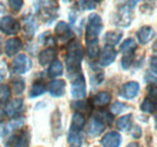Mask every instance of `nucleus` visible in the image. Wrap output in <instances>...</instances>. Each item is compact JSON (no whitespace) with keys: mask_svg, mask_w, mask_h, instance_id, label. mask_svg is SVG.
<instances>
[{"mask_svg":"<svg viewBox=\"0 0 157 147\" xmlns=\"http://www.w3.org/2000/svg\"><path fill=\"white\" fill-rule=\"evenodd\" d=\"M83 57V50L81 43L73 40L67 45V53H65V69L67 76L69 78H75L81 74V62Z\"/></svg>","mask_w":157,"mask_h":147,"instance_id":"1","label":"nucleus"},{"mask_svg":"<svg viewBox=\"0 0 157 147\" xmlns=\"http://www.w3.org/2000/svg\"><path fill=\"white\" fill-rule=\"evenodd\" d=\"M85 116L81 112H75L71 117V124L68 134V142L70 147H81L83 142Z\"/></svg>","mask_w":157,"mask_h":147,"instance_id":"2","label":"nucleus"},{"mask_svg":"<svg viewBox=\"0 0 157 147\" xmlns=\"http://www.w3.org/2000/svg\"><path fill=\"white\" fill-rule=\"evenodd\" d=\"M34 7L36 11V16L41 22H45L46 24H51L58 17L59 5L57 1H36L34 2Z\"/></svg>","mask_w":157,"mask_h":147,"instance_id":"3","label":"nucleus"},{"mask_svg":"<svg viewBox=\"0 0 157 147\" xmlns=\"http://www.w3.org/2000/svg\"><path fill=\"white\" fill-rule=\"evenodd\" d=\"M103 19L98 13H91L87 19L86 24V34H85V41L93 42L98 41L99 34L103 32Z\"/></svg>","mask_w":157,"mask_h":147,"instance_id":"4","label":"nucleus"},{"mask_svg":"<svg viewBox=\"0 0 157 147\" xmlns=\"http://www.w3.org/2000/svg\"><path fill=\"white\" fill-rule=\"evenodd\" d=\"M137 1H128L126 4L120 5L117 11L114 15V24L117 27H129L132 19H133V13H132V9L136 6Z\"/></svg>","mask_w":157,"mask_h":147,"instance_id":"5","label":"nucleus"},{"mask_svg":"<svg viewBox=\"0 0 157 147\" xmlns=\"http://www.w3.org/2000/svg\"><path fill=\"white\" fill-rule=\"evenodd\" d=\"M21 29L20 22L12 16H2L0 18V32L6 35H16Z\"/></svg>","mask_w":157,"mask_h":147,"instance_id":"6","label":"nucleus"},{"mask_svg":"<svg viewBox=\"0 0 157 147\" xmlns=\"http://www.w3.org/2000/svg\"><path fill=\"white\" fill-rule=\"evenodd\" d=\"M11 68L13 73L16 74H25L28 73L32 68V60L27 55H18L13 59Z\"/></svg>","mask_w":157,"mask_h":147,"instance_id":"7","label":"nucleus"},{"mask_svg":"<svg viewBox=\"0 0 157 147\" xmlns=\"http://www.w3.org/2000/svg\"><path fill=\"white\" fill-rule=\"evenodd\" d=\"M105 128V123L101 118V115L100 113H96L94 116L91 117V121L88 123V135L91 138H97L98 135H100L103 133V130Z\"/></svg>","mask_w":157,"mask_h":147,"instance_id":"8","label":"nucleus"},{"mask_svg":"<svg viewBox=\"0 0 157 147\" xmlns=\"http://www.w3.org/2000/svg\"><path fill=\"white\" fill-rule=\"evenodd\" d=\"M139 91H140V85L136 81H129V82H126L120 88L118 95L126 100H131L137 96Z\"/></svg>","mask_w":157,"mask_h":147,"instance_id":"9","label":"nucleus"},{"mask_svg":"<svg viewBox=\"0 0 157 147\" xmlns=\"http://www.w3.org/2000/svg\"><path fill=\"white\" fill-rule=\"evenodd\" d=\"M30 134L28 130H21L16 135H13L6 144L7 147H29Z\"/></svg>","mask_w":157,"mask_h":147,"instance_id":"10","label":"nucleus"},{"mask_svg":"<svg viewBox=\"0 0 157 147\" xmlns=\"http://www.w3.org/2000/svg\"><path fill=\"white\" fill-rule=\"evenodd\" d=\"M71 95L75 99H82L86 96V82L82 74L78 75L71 83Z\"/></svg>","mask_w":157,"mask_h":147,"instance_id":"11","label":"nucleus"},{"mask_svg":"<svg viewBox=\"0 0 157 147\" xmlns=\"http://www.w3.org/2000/svg\"><path fill=\"white\" fill-rule=\"evenodd\" d=\"M117 57V51L115 50V47L111 46H106L103 48L101 53H100V58H99V65L100 66H109Z\"/></svg>","mask_w":157,"mask_h":147,"instance_id":"12","label":"nucleus"},{"mask_svg":"<svg viewBox=\"0 0 157 147\" xmlns=\"http://www.w3.org/2000/svg\"><path fill=\"white\" fill-rule=\"evenodd\" d=\"M100 144L103 147H120L122 144V136L117 131H110L103 136Z\"/></svg>","mask_w":157,"mask_h":147,"instance_id":"13","label":"nucleus"},{"mask_svg":"<svg viewBox=\"0 0 157 147\" xmlns=\"http://www.w3.org/2000/svg\"><path fill=\"white\" fill-rule=\"evenodd\" d=\"M22 48V40L20 37H11L5 42V55L7 57H13Z\"/></svg>","mask_w":157,"mask_h":147,"instance_id":"14","label":"nucleus"},{"mask_svg":"<svg viewBox=\"0 0 157 147\" xmlns=\"http://www.w3.org/2000/svg\"><path fill=\"white\" fill-rule=\"evenodd\" d=\"M154 36H155V30L150 25H143L137 32L138 41L141 45H146L147 42H150L154 39Z\"/></svg>","mask_w":157,"mask_h":147,"instance_id":"15","label":"nucleus"},{"mask_svg":"<svg viewBox=\"0 0 157 147\" xmlns=\"http://www.w3.org/2000/svg\"><path fill=\"white\" fill-rule=\"evenodd\" d=\"M55 34L60 39V40H68V39H71L73 37V33H71V29H70V25L64 22V21H60L56 24L55 27Z\"/></svg>","mask_w":157,"mask_h":147,"instance_id":"16","label":"nucleus"},{"mask_svg":"<svg viewBox=\"0 0 157 147\" xmlns=\"http://www.w3.org/2000/svg\"><path fill=\"white\" fill-rule=\"evenodd\" d=\"M48 92L55 98H60L65 93V82L63 80H52L48 85Z\"/></svg>","mask_w":157,"mask_h":147,"instance_id":"17","label":"nucleus"},{"mask_svg":"<svg viewBox=\"0 0 157 147\" xmlns=\"http://www.w3.org/2000/svg\"><path fill=\"white\" fill-rule=\"evenodd\" d=\"M57 58V52L53 47H47L45 50H42L39 55V63L40 65L45 66V65H48L50 63L55 62Z\"/></svg>","mask_w":157,"mask_h":147,"instance_id":"18","label":"nucleus"},{"mask_svg":"<svg viewBox=\"0 0 157 147\" xmlns=\"http://www.w3.org/2000/svg\"><path fill=\"white\" fill-rule=\"evenodd\" d=\"M23 109V100L22 99H15L12 101H10L5 109V113L6 116H10V117H15L17 115H20V112Z\"/></svg>","mask_w":157,"mask_h":147,"instance_id":"19","label":"nucleus"},{"mask_svg":"<svg viewBox=\"0 0 157 147\" xmlns=\"http://www.w3.org/2000/svg\"><path fill=\"white\" fill-rule=\"evenodd\" d=\"M51 126H52V130L55 136L57 138L62 134V116L58 109H56L55 112L51 116Z\"/></svg>","mask_w":157,"mask_h":147,"instance_id":"20","label":"nucleus"},{"mask_svg":"<svg viewBox=\"0 0 157 147\" xmlns=\"http://www.w3.org/2000/svg\"><path fill=\"white\" fill-rule=\"evenodd\" d=\"M93 104L98 107H105L111 101V94L109 92H99L93 98Z\"/></svg>","mask_w":157,"mask_h":147,"instance_id":"21","label":"nucleus"},{"mask_svg":"<svg viewBox=\"0 0 157 147\" xmlns=\"http://www.w3.org/2000/svg\"><path fill=\"white\" fill-rule=\"evenodd\" d=\"M123 33L120 30H113V32H108L104 35V42L106 43V46H111L114 47L115 45H117L118 42L121 41Z\"/></svg>","mask_w":157,"mask_h":147,"instance_id":"22","label":"nucleus"},{"mask_svg":"<svg viewBox=\"0 0 157 147\" xmlns=\"http://www.w3.org/2000/svg\"><path fill=\"white\" fill-rule=\"evenodd\" d=\"M38 29V25L35 23L34 18L32 16H29L28 18H24V25H23V30H24V35L29 39L35 35V32Z\"/></svg>","mask_w":157,"mask_h":147,"instance_id":"23","label":"nucleus"},{"mask_svg":"<svg viewBox=\"0 0 157 147\" xmlns=\"http://www.w3.org/2000/svg\"><path fill=\"white\" fill-rule=\"evenodd\" d=\"M156 109V98H152V96H149V95L144 99V101L140 105V110L143 111V112H145V113H155Z\"/></svg>","mask_w":157,"mask_h":147,"instance_id":"24","label":"nucleus"},{"mask_svg":"<svg viewBox=\"0 0 157 147\" xmlns=\"http://www.w3.org/2000/svg\"><path fill=\"white\" fill-rule=\"evenodd\" d=\"M136 50H137V43H136L134 39H132V37L126 39L121 43V47H120V51L123 55H134Z\"/></svg>","mask_w":157,"mask_h":147,"instance_id":"25","label":"nucleus"},{"mask_svg":"<svg viewBox=\"0 0 157 147\" xmlns=\"http://www.w3.org/2000/svg\"><path fill=\"white\" fill-rule=\"evenodd\" d=\"M63 71H64V70H63V64L59 62L58 59H56L55 62H52L51 65H50V68H48V70H47L48 76L52 77V78H56V77L62 76V75H63Z\"/></svg>","mask_w":157,"mask_h":147,"instance_id":"26","label":"nucleus"},{"mask_svg":"<svg viewBox=\"0 0 157 147\" xmlns=\"http://www.w3.org/2000/svg\"><path fill=\"white\" fill-rule=\"evenodd\" d=\"M46 92V86L42 81H35L29 91V96L30 98H38L40 95H42L44 93Z\"/></svg>","mask_w":157,"mask_h":147,"instance_id":"27","label":"nucleus"},{"mask_svg":"<svg viewBox=\"0 0 157 147\" xmlns=\"http://www.w3.org/2000/svg\"><path fill=\"white\" fill-rule=\"evenodd\" d=\"M132 121H133V116L131 113L124 115L121 118H118V121L116 122V127L118 130H122V131L129 130L131 126H132Z\"/></svg>","mask_w":157,"mask_h":147,"instance_id":"28","label":"nucleus"},{"mask_svg":"<svg viewBox=\"0 0 157 147\" xmlns=\"http://www.w3.org/2000/svg\"><path fill=\"white\" fill-rule=\"evenodd\" d=\"M99 53H100V48H99L98 41L86 43V55L90 59H96L99 55Z\"/></svg>","mask_w":157,"mask_h":147,"instance_id":"29","label":"nucleus"},{"mask_svg":"<svg viewBox=\"0 0 157 147\" xmlns=\"http://www.w3.org/2000/svg\"><path fill=\"white\" fill-rule=\"evenodd\" d=\"M11 98V88L7 85L0 86V105H5Z\"/></svg>","mask_w":157,"mask_h":147,"instance_id":"30","label":"nucleus"},{"mask_svg":"<svg viewBox=\"0 0 157 147\" xmlns=\"http://www.w3.org/2000/svg\"><path fill=\"white\" fill-rule=\"evenodd\" d=\"M12 82V87H13V91L16 94H22L24 92V88H25V82L22 77H13L11 80Z\"/></svg>","mask_w":157,"mask_h":147,"instance_id":"31","label":"nucleus"},{"mask_svg":"<svg viewBox=\"0 0 157 147\" xmlns=\"http://www.w3.org/2000/svg\"><path fill=\"white\" fill-rule=\"evenodd\" d=\"M91 80H92V85H93V86L100 85V83L103 82V80H104V71H101V70H99V69L96 68L93 75L91 76Z\"/></svg>","mask_w":157,"mask_h":147,"instance_id":"32","label":"nucleus"},{"mask_svg":"<svg viewBox=\"0 0 157 147\" xmlns=\"http://www.w3.org/2000/svg\"><path fill=\"white\" fill-rule=\"evenodd\" d=\"M133 59H134V55H123L122 59H121V66L124 70H128L132 64H133Z\"/></svg>","mask_w":157,"mask_h":147,"instance_id":"33","label":"nucleus"},{"mask_svg":"<svg viewBox=\"0 0 157 147\" xmlns=\"http://www.w3.org/2000/svg\"><path fill=\"white\" fill-rule=\"evenodd\" d=\"M128 109V105L122 103V101H115L111 106V115H118L121 113L122 111L127 110Z\"/></svg>","mask_w":157,"mask_h":147,"instance_id":"34","label":"nucleus"},{"mask_svg":"<svg viewBox=\"0 0 157 147\" xmlns=\"http://www.w3.org/2000/svg\"><path fill=\"white\" fill-rule=\"evenodd\" d=\"M7 4H9V7H10V10L12 12H18L23 7L24 2L22 0H10Z\"/></svg>","mask_w":157,"mask_h":147,"instance_id":"35","label":"nucleus"},{"mask_svg":"<svg viewBox=\"0 0 157 147\" xmlns=\"http://www.w3.org/2000/svg\"><path fill=\"white\" fill-rule=\"evenodd\" d=\"M71 106L76 110V112H80V111H87L90 110V106L86 101H82V100H78V101H74L71 104Z\"/></svg>","mask_w":157,"mask_h":147,"instance_id":"36","label":"nucleus"},{"mask_svg":"<svg viewBox=\"0 0 157 147\" xmlns=\"http://www.w3.org/2000/svg\"><path fill=\"white\" fill-rule=\"evenodd\" d=\"M96 4H98V1H87V0H85V1H78V6H80V9L81 10H93L97 5Z\"/></svg>","mask_w":157,"mask_h":147,"instance_id":"37","label":"nucleus"},{"mask_svg":"<svg viewBox=\"0 0 157 147\" xmlns=\"http://www.w3.org/2000/svg\"><path fill=\"white\" fill-rule=\"evenodd\" d=\"M23 124H24V118H17V119L11 121L9 127H10V129H20Z\"/></svg>","mask_w":157,"mask_h":147,"instance_id":"38","label":"nucleus"},{"mask_svg":"<svg viewBox=\"0 0 157 147\" xmlns=\"http://www.w3.org/2000/svg\"><path fill=\"white\" fill-rule=\"evenodd\" d=\"M157 58L156 55H154L151 59H150V69H151V73L154 74V75H156V71H157Z\"/></svg>","mask_w":157,"mask_h":147,"instance_id":"39","label":"nucleus"},{"mask_svg":"<svg viewBox=\"0 0 157 147\" xmlns=\"http://www.w3.org/2000/svg\"><path fill=\"white\" fill-rule=\"evenodd\" d=\"M132 136L134 139H139L141 138V128L139 126H134L133 127V130H132Z\"/></svg>","mask_w":157,"mask_h":147,"instance_id":"40","label":"nucleus"},{"mask_svg":"<svg viewBox=\"0 0 157 147\" xmlns=\"http://www.w3.org/2000/svg\"><path fill=\"white\" fill-rule=\"evenodd\" d=\"M5 119H6V113H5V111L0 109V123H2Z\"/></svg>","mask_w":157,"mask_h":147,"instance_id":"41","label":"nucleus"},{"mask_svg":"<svg viewBox=\"0 0 157 147\" xmlns=\"http://www.w3.org/2000/svg\"><path fill=\"white\" fill-rule=\"evenodd\" d=\"M4 78H5V71L2 69H0V86H1V82L4 81Z\"/></svg>","mask_w":157,"mask_h":147,"instance_id":"42","label":"nucleus"},{"mask_svg":"<svg viewBox=\"0 0 157 147\" xmlns=\"http://www.w3.org/2000/svg\"><path fill=\"white\" fill-rule=\"evenodd\" d=\"M127 147H141L138 142H136V141H133V142H129L128 145H127Z\"/></svg>","mask_w":157,"mask_h":147,"instance_id":"43","label":"nucleus"},{"mask_svg":"<svg viewBox=\"0 0 157 147\" xmlns=\"http://www.w3.org/2000/svg\"><path fill=\"white\" fill-rule=\"evenodd\" d=\"M2 11H4V5L0 2V13H2Z\"/></svg>","mask_w":157,"mask_h":147,"instance_id":"44","label":"nucleus"},{"mask_svg":"<svg viewBox=\"0 0 157 147\" xmlns=\"http://www.w3.org/2000/svg\"><path fill=\"white\" fill-rule=\"evenodd\" d=\"M1 43H2V40H1V37H0V53H1Z\"/></svg>","mask_w":157,"mask_h":147,"instance_id":"45","label":"nucleus"}]
</instances>
